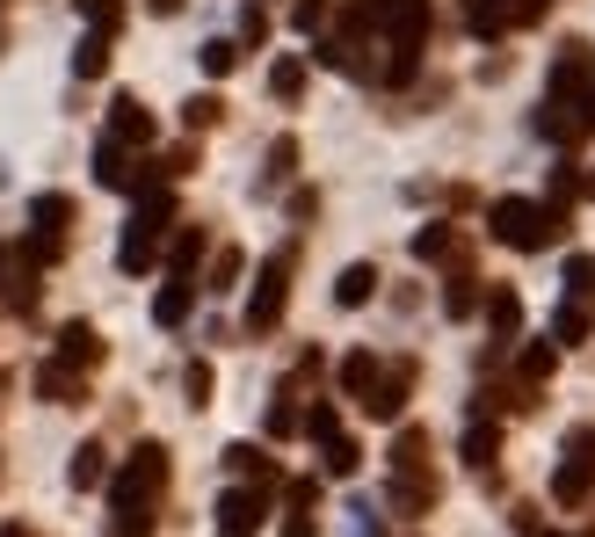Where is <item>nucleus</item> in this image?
<instances>
[{
  "instance_id": "nucleus-9",
  "label": "nucleus",
  "mask_w": 595,
  "mask_h": 537,
  "mask_svg": "<svg viewBox=\"0 0 595 537\" xmlns=\"http://www.w3.org/2000/svg\"><path fill=\"white\" fill-rule=\"evenodd\" d=\"M36 393L52 399V407H80L88 385H80V370H73V364H44V370H36Z\"/></svg>"
},
{
  "instance_id": "nucleus-24",
  "label": "nucleus",
  "mask_w": 595,
  "mask_h": 537,
  "mask_svg": "<svg viewBox=\"0 0 595 537\" xmlns=\"http://www.w3.org/2000/svg\"><path fill=\"white\" fill-rule=\"evenodd\" d=\"M102 66H109V36H88V44L73 52V73H80V80H95Z\"/></svg>"
},
{
  "instance_id": "nucleus-22",
  "label": "nucleus",
  "mask_w": 595,
  "mask_h": 537,
  "mask_svg": "<svg viewBox=\"0 0 595 537\" xmlns=\"http://www.w3.org/2000/svg\"><path fill=\"white\" fill-rule=\"evenodd\" d=\"M421 458H429V436H421V429H407L400 443H392V472H421Z\"/></svg>"
},
{
  "instance_id": "nucleus-20",
  "label": "nucleus",
  "mask_w": 595,
  "mask_h": 537,
  "mask_svg": "<svg viewBox=\"0 0 595 537\" xmlns=\"http://www.w3.org/2000/svg\"><path fill=\"white\" fill-rule=\"evenodd\" d=\"M414 255H421V261H451V255H457V233H451V226H421V233H414Z\"/></svg>"
},
{
  "instance_id": "nucleus-31",
  "label": "nucleus",
  "mask_w": 595,
  "mask_h": 537,
  "mask_svg": "<svg viewBox=\"0 0 595 537\" xmlns=\"http://www.w3.org/2000/svg\"><path fill=\"white\" fill-rule=\"evenodd\" d=\"M473 305H479V291H473V283H451V291H443V312H451V320H465Z\"/></svg>"
},
{
  "instance_id": "nucleus-13",
  "label": "nucleus",
  "mask_w": 595,
  "mask_h": 537,
  "mask_svg": "<svg viewBox=\"0 0 595 537\" xmlns=\"http://www.w3.org/2000/svg\"><path fill=\"white\" fill-rule=\"evenodd\" d=\"M66 480L80 486V494H88V486H102V480H109V451H102V443H80V451H73V465H66Z\"/></svg>"
},
{
  "instance_id": "nucleus-39",
  "label": "nucleus",
  "mask_w": 595,
  "mask_h": 537,
  "mask_svg": "<svg viewBox=\"0 0 595 537\" xmlns=\"http://www.w3.org/2000/svg\"><path fill=\"white\" fill-rule=\"evenodd\" d=\"M283 537H313V516H305V508H298V516L283 523Z\"/></svg>"
},
{
  "instance_id": "nucleus-28",
  "label": "nucleus",
  "mask_w": 595,
  "mask_h": 537,
  "mask_svg": "<svg viewBox=\"0 0 595 537\" xmlns=\"http://www.w3.org/2000/svg\"><path fill=\"white\" fill-rule=\"evenodd\" d=\"M291 160H298V146H291V139H277V146H269V168H262V190H277L283 174H291Z\"/></svg>"
},
{
  "instance_id": "nucleus-6",
  "label": "nucleus",
  "mask_w": 595,
  "mask_h": 537,
  "mask_svg": "<svg viewBox=\"0 0 595 537\" xmlns=\"http://www.w3.org/2000/svg\"><path fill=\"white\" fill-rule=\"evenodd\" d=\"M255 523H262V486H255V494L232 486L226 502H218V537H255Z\"/></svg>"
},
{
  "instance_id": "nucleus-29",
  "label": "nucleus",
  "mask_w": 595,
  "mask_h": 537,
  "mask_svg": "<svg viewBox=\"0 0 595 537\" xmlns=\"http://www.w3.org/2000/svg\"><path fill=\"white\" fill-rule=\"evenodd\" d=\"M552 356H560V342H538V348H523V378L538 385L544 370H552Z\"/></svg>"
},
{
  "instance_id": "nucleus-11",
  "label": "nucleus",
  "mask_w": 595,
  "mask_h": 537,
  "mask_svg": "<svg viewBox=\"0 0 595 537\" xmlns=\"http://www.w3.org/2000/svg\"><path fill=\"white\" fill-rule=\"evenodd\" d=\"M58 364H73V370L102 364V334H95V327H80V320H73V327L58 334Z\"/></svg>"
},
{
  "instance_id": "nucleus-19",
  "label": "nucleus",
  "mask_w": 595,
  "mask_h": 537,
  "mask_svg": "<svg viewBox=\"0 0 595 537\" xmlns=\"http://www.w3.org/2000/svg\"><path fill=\"white\" fill-rule=\"evenodd\" d=\"M487 327L501 334V342L523 327V305H516V291H494V298H487Z\"/></svg>"
},
{
  "instance_id": "nucleus-8",
  "label": "nucleus",
  "mask_w": 595,
  "mask_h": 537,
  "mask_svg": "<svg viewBox=\"0 0 595 537\" xmlns=\"http://www.w3.org/2000/svg\"><path fill=\"white\" fill-rule=\"evenodd\" d=\"M30 240H58V233H66L73 226V196H58V190H44V196H36V204H30Z\"/></svg>"
},
{
  "instance_id": "nucleus-17",
  "label": "nucleus",
  "mask_w": 595,
  "mask_h": 537,
  "mask_svg": "<svg viewBox=\"0 0 595 537\" xmlns=\"http://www.w3.org/2000/svg\"><path fill=\"white\" fill-rule=\"evenodd\" d=\"M190 305H196L190 283H167V291L153 298V320H160V327H182V320H190Z\"/></svg>"
},
{
  "instance_id": "nucleus-27",
  "label": "nucleus",
  "mask_w": 595,
  "mask_h": 537,
  "mask_svg": "<svg viewBox=\"0 0 595 537\" xmlns=\"http://www.w3.org/2000/svg\"><path fill=\"white\" fill-rule=\"evenodd\" d=\"M218 117H226V103H218V95H196V103L182 109V123H190V131H210Z\"/></svg>"
},
{
  "instance_id": "nucleus-12",
  "label": "nucleus",
  "mask_w": 595,
  "mask_h": 537,
  "mask_svg": "<svg viewBox=\"0 0 595 537\" xmlns=\"http://www.w3.org/2000/svg\"><path fill=\"white\" fill-rule=\"evenodd\" d=\"M95 182H102V190H139V174H131V160H123L117 139L95 146Z\"/></svg>"
},
{
  "instance_id": "nucleus-26",
  "label": "nucleus",
  "mask_w": 595,
  "mask_h": 537,
  "mask_svg": "<svg viewBox=\"0 0 595 537\" xmlns=\"http://www.w3.org/2000/svg\"><path fill=\"white\" fill-rule=\"evenodd\" d=\"M196 58H204V73H232V66H240V44H226V36H210V44H204Z\"/></svg>"
},
{
  "instance_id": "nucleus-18",
  "label": "nucleus",
  "mask_w": 595,
  "mask_h": 537,
  "mask_svg": "<svg viewBox=\"0 0 595 537\" xmlns=\"http://www.w3.org/2000/svg\"><path fill=\"white\" fill-rule=\"evenodd\" d=\"M494 451H501V429H494V421H473V429H465V465L487 472V465H494Z\"/></svg>"
},
{
  "instance_id": "nucleus-32",
  "label": "nucleus",
  "mask_w": 595,
  "mask_h": 537,
  "mask_svg": "<svg viewBox=\"0 0 595 537\" xmlns=\"http://www.w3.org/2000/svg\"><path fill=\"white\" fill-rule=\"evenodd\" d=\"M305 436H320V443H334V436H342V421H334V407H313V415H305Z\"/></svg>"
},
{
  "instance_id": "nucleus-4",
  "label": "nucleus",
  "mask_w": 595,
  "mask_h": 537,
  "mask_svg": "<svg viewBox=\"0 0 595 537\" xmlns=\"http://www.w3.org/2000/svg\"><path fill=\"white\" fill-rule=\"evenodd\" d=\"M370 22L392 30V44H421V30H429V0H370Z\"/></svg>"
},
{
  "instance_id": "nucleus-34",
  "label": "nucleus",
  "mask_w": 595,
  "mask_h": 537,
  "mask_svg": "<svg viewBox=\"0 0 595 537\" xmlns=\"http://www.w3.org/2000/svg\"><path fill=\"white\" fill-rule=\"evenodd\" d=\"M291 429H305V421H298V407L277 399V407H269V436H291Z\"/></svg>"
},
{
  "instance_id": "nucleus-14",
  "label": "nucleus",
  "mask_w": 595,
  "mask_h": 537,
  "mask_svg": "<svg viewBox=\"0 0 595 537\" xmlns=\"http://www.w3.org/2000/svg\"><path fill=\"white\" fill-rule=\"evenodd\" d=\"M436 502V480H421V472H400L392 480V508H407V516H421V508Z\"/></svg>"
},
{
  "instance_id": "nucleus-36",
  "label": "nucleus",
  "mask_w": 595,
  "mask_h": 537,
  "mask_svg": "<svg viewBox=\"0 0 595 537\" xmlns=\"http://www.w3.org/2000/svg\"><path fill=\"white\" fill-rule=\"evenodd\" d=\"M327 22V0H298V30H320Z\"/></svg>"
},
{
  "instance_id": "nucleus-40",
  "label": "nucleus",
  "mask_w": 595,
  "mask_h": 537,
  "mask_svg": "<svg viewBox=\"0 0 595 537\" xmlns=\"http://www.w3.org/2000/svg\"><path fill=\"white\" fill-rule=\"evenodd\" d=\"M581 196H595V174H588V182H581Z\"/></svg>"
},
{
  "instance_id": "nucleus-2",
  "label": "nucleus",
  "mask_w": 595,
  "mask_h": 537,
  "mask_svg": "<svg viewBox=\"0 0 595 537\" xmlns=\"http://www.w3.org/2000/svg\"><path fill=\"white\" fill-rule=\"evenodd\" d=\"M160 486H167V451H160V443H139L131 465L117 472V486H109V502H117V516H145V502H153Z\"/></svg>"
},
{
  "instance_id": "nucleus-16",
  "label": "nucleus",
  "mask_w": 595,
  "mask_h": 537,
  "mask_svg": "<svg viewBox=\"0 0 595 537\" xmlns=\"http://www.w3.org/2000/svg\"><path fill=\"white\" fill-rule=\"evenodd\" d=\"M370 291H378V269H370V261H349V269H342V283H334V298H342V305H364Z\"/></svg>"
},
{
  "instance_id": "nucleus-5",
  "label": "nucleus",
  "mask_w": 595,
  "mask_h": 537,
  "mask_svg": "<svg viewBox=\"0 0 595 537\" xmlns=\"http://www.w3.org/2000/svg\"><path fill=\"white\" fill-rule=\"evenodd\" d=\"M407 385H414V364H392V370H378V385H370V399H364V415L392 421V415L407 407Z\"/></svg>"
},
{
  "instance_id": "nucleus-10",
  "label": "nucleus",
  "mask_w": 595,
  "mask_h": 537,
  "mask_svg": "<svg viewBox=\"0 0 595 537\" xmlns=\"http://www.w3.org/2000/svg\"><path fill=\"white\" fill-rule=\"evenodd\" d=\"M153 255H160V226H145V218H131V233H123V247H117V261L139 277V269H153Z\"/></svg>"
},
{
  "instance_id": "nucleus-25",
  "label": "nucleus",
  "mask_w": 595,
  "mask_h": 537,
  "mask_svg": "<svg viewBox=\"0 0 595 537\" xmlns=\"http://www.w3.org/2000/svg\"><path fill=\"white\" fill-rule=\"evenodd\" d=\"M356 465H364V451H356L349 436H334V443H327V472H334V480H349Z\"/></svg>"
},
{
  "instance_id": "nucleus-37",
  "label": "nucleus",
  "mask_w": 595,
  "mask_h": 537,
  "mask_svg": "<svg viewBox=\"0 0 595 537\" xmlns=\"http://www.w3.org/2000/svg\"><path fill=\"white\" fill-rule=\"evenodd\" d=\"M80 15H95L102 30H117V0H80Z\"/></svg>"
},
{
  "instance_id": "nucleus-23",
  "label": "nucleus",
  "mask_w": 595,
  "mask_h": 537,
  "mask_svg": "<svg viewBox=\"0 0 595 537\" xmlns=\"http://www.w3.org/2000/svg\"><path fill=\"white\" fill-rule=\"evenodd\" d=\"M581 334H588V312H581V298H574V305L552 312V342H581Z\"/></svg>"
},
{
  "instance_id": "nucleus-41",
  "label": "nucleus",
  "mask_w": 595,
  "mask_h": 537,
  "mask_svg": "<svg viewBox=\"0 0 595 537\" xmlns=\"http://www.w3.org/2000/svg\"><path fill=\"white\" fill-rule=\"evenodd\" d=\"M0 537H30V530H0Z\"/></svg>"
},
{
  "instance_id": "nucleus-38",
  "label": "nucleus",
  "mask_w": 595,
  "mask_h": 537,
  "mask_svg": "<svg viewBox=\"0 0 595 537\" xmlns=\"http://www.w3.org/2000/svg\"><path fill=\"white\" fill-rule=\"evenodd\" d=\"M109 537H145V516H117V530Z\"/></svg>"
},
{
  "instance_id": "nucleus-1",
  "label": "nucleus",
  "mask_w": 595,
  "mask_h": 537,
  "mask_svg": "<svg viewBox=\"0 0 595 537\" xmlns=\"http://www.w3.org/2000/svg\"><path fill=\"white\" fill-rule=\"evenodd\" d=\"M560 211H544V204H530V196H501L494 204V240H508V247H523V255H538V247H552L560 240Z\"/></svg>"
},
{
  "instance_id": "nucleus-35",
  "label": "nucleus",
  "mask_w": 595,
  "mask_h": 537,
  "mask_svg": "<svg viewBox=\"0 0 595 537\" xmlns=\"http://www.w3.org/2000/svg\"><path fill=\"white\" fill-rule=\"evenodd\" d=\"M196 255H204V233H182L175 240V269H196Z\"/></svg>"
},
{
  "instance_id": "nucleus-30",
  "label": "nucleus",
  "mask_w": 595,
  "mask_h": 537,
  "mask_svg": "<svg viewBox=\"0 0 595 537\" xmlns=\"http://www.w3.org/2000/svg\"><path fill=\"white\" fill-rule=\"evenodd\" d=\"M232 277H240V247H218V261H210V291H226Z\"/></svg>"
},
{
  "instance_id": "nucleus-21",
  "label": "nucleus",
  "mask_w": 595,
  "mask_h": 537,
  "mask_svg": "<svg viewBox=\"0 0 595 537\" xmlns=\"http://www.w3.org/2000/svg\"><path fill=\"white\" fill-rule=\"evenodd\" d=\"M269 87H277L283 103H298V95H305V66H298V58H277V66H269Z\"/></svg>"
},
{
  "instance_id": "nucleus-15",
  "label": "nucleus",
  "mask_w": 595,
  "mask_h": 537,
  "mask_svg": "<svg viewBox=\"0 0 595 537\" xmlns=\"http://www.w3.org/2000/svg\"><path fill=\"white\" fill-rule=\"evenodd\" d=\"M370 385H378V356H370V348H356L349 364H342V393H349V399H370Z\"/></svg>"
},
{
  "instance_id": "nucleus-3",
  "label": "nucleus",
  "mask_w": 595,
  "mask_h": 537,
  "mask_svg": "<svg viewBox=\"0 0 595 537\" xmlns=\"http://www.w3.org/2000/svg\"><path fill=\"white\" fill-rule=\"evenodd\" d=\"M283 291H291V255H277L262 269V277H255V305H247V334H269L283 320Z\"/></svg>"
},
{
  "instance_id": "nucleus-7",
  "label": "nucleus",
  "mask_w": 595,
  "mask_h": 537,
  "mask_svg": "<svg viewBox=\"0 0 595 537\" xmlns=\"http://www.w3.org/2000/svg\"><path fill=\"white\" fill-rule=\"evenodd\" d=\"M109 139H117V146H145V139H153V117H145L131 95H117V103H109Z\"/></svg>"
},
{
  "instance_id": "nucleus-33",
  "label": "nucleus",
  "mask_w": 595,
  "mask_h": 537,
  "mask_svg": "<svg viewBox=\"0 0 595 537\" xmlns=\"http://www.w3.org/2000/svg\"><path fill=\"white\" fill-rule=\"evenodd\" d=\"M182 385H190V407H204V399H210V364H190V370H182Z\"/></svg>"
}]
</instances>
